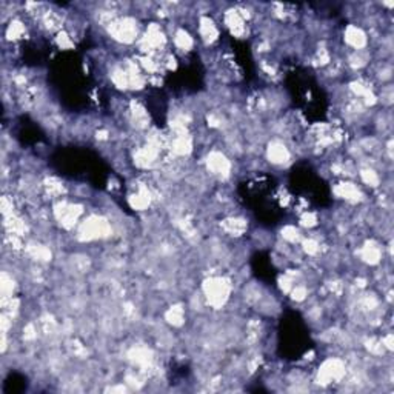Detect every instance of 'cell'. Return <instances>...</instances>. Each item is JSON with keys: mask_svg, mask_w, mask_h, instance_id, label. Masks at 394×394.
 <instances>
[{"mask_svg": "<svg viewBox=\"0 0 394 394\" xmlns=\"http://www.w3.org/2000/svg\"><path fill=\"white\" fill-rule=\"evenodd\" d=\"M203 291H205V297L208 301L210 305H213L214 308H219L222 307L227 299H228V294H230V285L225 279L222 277H213L210 280L205 282V287H203Z\"/></svg>", "mask_w": 394, "mask_h": 394, "instance_id": "6da1fadb", "label": "cell"}, {"mask_svg": "<svg viewBox=\"0 0 394 394\" xmlns=\"http://www.w3.org/2000/svg\"><path fill=\"white\" fill-rule=\"evenodd\" d=\"M109 34L122 43H131L137 39V22L133 17L117 18L109 25Z\"/></svg>", "mask_w": 394, "mask_h": 394, "instance_id": "7a4b0ae2", "label": "cell"}, {"mask_svg": "<svg viewBox=\"0 0 394 394\" xmlns=\"http://www.w3.org/2000/svg\"><path fill=\"white\" fill-rule=\"evenodd\" d=\"M108 231H109L108 222L94 216V217L86 219L82 223V227H80V237L83 240H94V239H100V237L106 236Z\"/></svg>", "mask_w": 394, "mask_h": 394, "instance_id": "3957f363", "label": "cell"}, {"mask_svg": "<svg viewBox=\"0 0 394 394\" xmlns=\"http://www.w3.org/2000/svg\"><path fill=\"white\" fill-rule=\"evenodd\" d=\"M344 374H345V367L337 359H333L322 365L319 379H322L324 384H328L333 381H339Z\"/></svg>", "mask_w": 394, "mask_h": 394, "instance_id": "277c9868", "label": "cell"}, {"mask_svg": "<svg viewBox=\"0 0 394 394\" xmlns=\"http://www.w3.org/2000/svg\"><path fill=\"white\" fill-rule=\"evenodd\" d=\"M208 170L216 176H228L230 173V162L222 153H211L208 156Z\"/></svg>", "mask_w": 394, "mask_h": 394, "instance_id": "5b68a950", "label": "cell"}, {"mask_svg": "<svg viewBox=\"0 0 394 394\" xmlns=\"http://www.w3.org/2000/svg\"><path fill=\"white\" fill-rule=\"evenodd\" d=\"M345 42L351 48H354V51H359L367 45V35L361 28H358L354 25H350L345 29Z\"/></svg>", "mask_w": 394, "mask_h": 394, "instance_id": "8992f818", "label": "cell"}, {"mask_svg": "<svg viewBox=\"0 0 394 394\" xmlns=\"http://www.w3.org/2000/svg\"><path fill=\"white\" fill-rule=\"evenodd\" d=\"M268 159L276 165H284L290 159V151L280 142H273L268 148Z\"/></svg>", "mask_w": 394, "mask_h": 394, "instance_id": "52a82bcc", "label": "cell"}, {"mask_svg": "<svg viewBox=\"0 0 394 394\" xmlns=\"http://www.w3.org/2000/svg\"><path fill=\"white\" fill-rule=\"evenodd\" d=\"M199 31H200V37H202L207 43L214 42V40L217 39V35H219V31H217L216 23H214L211 18H208V17H202V18H200V28H199Z\"/></svg>", "mask_w": 394, "mask_h": 394, "instance_id": "ba28073f", "label": "cell"}, {"mask_svg": "<svg viewBox=\"0 0 394 394\" xmlns=\"http://www.w3.org/2000/svg\"><path fill=\"white\" fill-rule=\"evenodd\" d=\"M381 254H382V251H381L379 245L374 243V242L365 243V245L362 247V250H361V257H362V260H365L367 264H371V265L381 262Z\"/></svg>", "mask_w": 394, "mask_h": 394, "instance_id": "9c48e42d", "label": "cell"}, {"mask_svg": "<svg viewBox=\"0 0 394 394\" xmlns=\"http://www.w3.org/2000/svg\"><path fill=\"white\" fill-rule=\"evenodd\" d=\"M336 193H337L339 197L347 199V200H351V202L359 200V197L362 196V194H361V190H359L354 183H341V185L336 188Z\"/></svg>", "mask_w": 394, "mask_h": 394, "instance_id": "30bf717a", "label": "cell"}, {"mask_svg": "<svg viewBox=\"0 0 394 394\" xmlns=\"http://www.w3.org/2000/svg\"><path fill=\"white\" fill-rule=\"evenodd\" d=\"M174 45L182 51H190L193 48V39L185 29H179L174 34Z\"/></svg>", "mask_w": 394, "mask_h": 394, "instance_id": "8fae6325", "label": "cell"}, {"mask_svg": "<svg viewBox=\"0 0 394 394\" xmlns=\"http://www.w3.org/2000/svg\"><path fill=\"white\" fill-rule=\"evenodd\" d=\"M166 321L174 325V327H180L183 325V321H185V313H183V308L179 307V305H174L171 307L168 311H166Z\"/></svg>", "mask_w": 394, "mask_h": 394, "instance_id": "7c38bea8", "label": "cell"}, {"mask_svg": "<svg viewBox=\"0 0 394 394\" xmlns=\"http://www.w3.org/2000/svg\"><path fill=\"white\" fill-rule=\"evenodd\" d=\"M225 230L233 236H240L247 230V222L243 219H228L223 223Z\"/></svg>", "mask_w": 394, "mask_h": 394, "instance_id": "4fadbf2b", "label": "cell"}, {"mask_svg": "<svg viewBox=\"0 0 394 394\" xmlns=\"http://www.w3.org/2000/svg\"><path fill=\"white\" fill-rule=\"evenodd\" d=\"M29 254L35 260H48L51 257V251L43 245H31L29 247Z\"/></svg>", "mask_w": 394, "mask_h": 394, "instance_id": "5bb4252c", "label": "cell"}, {"mask_svg": "<svg viewBox=\"0 0 394 394\" xmlns=\"http://www.w3.org/2000/svg\"><path fill=\"white\" fill-rule=\"evenodd\" d=\"M25 32V26H23V23L22 22H18V20H12L9 25H8V28H6V34H8V37L9 39H12V40H15V39H20V35Z\"/></svg>", "mask_w": 394, "mask_h": 394, "instance_id": "9a60e30c", "label": "cell"}, {"mask_svg": "<svg viewBox=\"0 0 394 394\" xmlns=\"http://www.w3.org/2000/svg\"><path fill=\"white\" fill-rule=\"evenodd\" d=\"M361 177H362V180H364L368 186H378V185H379V176H378V173L373 171V170H370V168L362 170V171H361Z\"/></svg>", "mask_w": 394, "mask_h": 394, "instance_id": "2e32d148", "label": "cell"}, {"mask_svg": "<svg viewBox=\"0 0 394 394\" xmlns=\"http://www.w3.org/2000/svg\"><path fill=\"white\" fill-rule=\"evenodd\" d=\"M282 236H284V239L288 240V242H296V240L299 239V231H297L294 227H287V228L282 231Z\"/></svg>", "mask_w": 394, "mask_h": 394, "instance_id": "e0dca14e", "label": "cell"}, {"mask_svg": "<svg viewBox=\"0 0 394 394\" xmlns=\"http://www.w3.org/2000/svg\"><path fill=\"white\" fill-rule=\"evenodd\" d=\"M291 294H293V299H294V301H297V302L304 301V299L308 296L307 288H305V287H302V285L294 287V288H293V291H291Z\"/></svg>", "mask_w": 394, "mask_h": 394, "instance_id": "ac0fdd59", "label": "cell"}, {"mask_svg": "<svg viewBox=\"0 0 394 394\" xmlns=\"http://www.w3.org/2000/svg\"><path fill=\"white\" fill-rule=\"evenodd\" d=\"M304 250L308 253V254H316L319 251V243L313 239H307L304 242Z\"/></svg>", "mask_w": 394, "mask_h": 394, "instance_id": "d6986e66", "label": "cell"}, {"mask_svg": "<svg viewBox=\"0 0 394 394\" xmlns=\"http://www.w3.org/2000/svg\"><path fill=\"white\" fill-rule=\"evenodd\" d=\"M302 225H305V227H313V225H316V216L314 214H305L304 217H302Z\"/></svg>", "mask_w": 394, "mask_h": 394, "instance_id": "ffe728a7", "label": "cell"}]
</instances>
